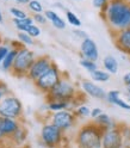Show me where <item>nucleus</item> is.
Instances as JSON below:
<instances>
[{"instance_id":"nucleus-7","label":"nucleus","mask_w":130,"mask_h":148,"mask_svg":"<svg viewBox=\"0 0 130 148\" xmlns=\"http://www.w3.org/2000/svg\"><path fill=\"white\" fill-rule=\"evenodd\" d=\"M0 116L21 119L23 116V103L19 98L8 93L0 101Z\"/></svg>"},{"instance_id":"nucleus-24","label":"nucleus","mask_w":130,"mask_h":148,"mask_svg":"<svg viewBox=\"0 0 130 148\" xmlns=\"http://www.w3.org/2000/svg\"><path fill=\"white\" fill-rule=\"evenodd\" d=\"M64 13H66V21L68 22V24H70L72 26L74 27H80L81 26V21H80V18L69 10H66L64 11Z\"/></svg>"},{"instance_id":"nucleus-5","label":"nucleus","mask_w":130,"mask_h":148,"mask_svg":"<svg viewBox=\"0 0 130 148\" xmlns=\"http://www.w3.org/2000/svg\"><path fill=\"white\" fill-rule=\"evenodd\" d=\"M37 56L35 53L29 48L23 47L18 49L13 67L11 69V74L16 78H26Z\"/></svg>"},{"instance_id":"nucleus-3","label":"nucleus","mask_w":130,"mask_h":148,"mask_svg":"<svg viewBox=\"0 0 130 148\" xmlns=\"http://www.w3.org/2000/svg\"><path fill=\"white\" fill-rule=\"evenodd\" d=\"M80 93L77 85L69 79L66 73L63 74L62 79L55 85L51 91L47 96V100L55 99V100H63V101H74L77 99L78 95Z\"/></svg>"},{"instance_id":"nucleus-22","label":"nucleus","mask_w":130,"mask_h":148,"mask_svg":"<svg viewBox=\"0 0 130 148\" xmlns=\"http://www.w3.org/2000/svg\"><path fill=\"white\" fill-rule=\"evenodd\" d=\"M31 24H35L32 17H29V16H27V17L23 18V19L13 18V25L16 26V29H17L18 31H24V32H26L27 26L31 25Z\"/></svg>"},{"instance_id":"nucleus-47","label":"nucleus","mask_w":130,"mask_h":148,"mask_svg":"<svg viewBox=\"0 0 130 148\" xmlns=\"http://www.w3.org/2000/svg\"><path fill=\"white\" fill-rule=\"evenodd\" d=\"M4 1H7V0H4Z\"/></svg>"},{"instance_id":"nucleus-48","label":"nucleus","mask_w":130,"mask_h":148,"mask_svg":"<svg viewBox=\"0 0 130 148\" xmlns=\"http://www.w3.org/2000/svg\"><path fill=\"white\" fill-rule=\"evenodd\" d=\"M62 148H63V147H62Z\"/></svg>"},{"instance_id":"nucleus-15","label":"nucleus","mask_w":130,"mask_h":148,"mask_svg":"<svg viewBox=\"0 0 130 148\" xmlns=\"http://www.w3.org/2000/svg\"><path fill=\"white\" fill-rule=\"evenodd\" d=\"M106 101L111 105H116L123 110L130 111V103L128 100H124L120 97V92L118 90H111L109 92H106V97H105Z\"/></svg>"},{"instance_id":"nucleus-39","label":"nucleus","mask_w":130,"mask_h":148,"mask_svg":"<svg viewBox=\"0 0 130 148\" xmlns=\"http://www.w3.org/2000/svg\"><path fill=\"white\" fill-rule=\"evenodd\" d=\"M54 6H55V7H59V8H62V10H64V11H66V8H64V6H63L61 3H56V4H55Z\"/></svg>"},{"instance_id":"nucleus-21","label":"nucleus","mask_w":130,"mask_h":148,"mask_svg":"<svg viewBox=\"0 0 130 148\" xmlns=\"http://www.w3.org/2000/svg\"><path fill=\"white\" fill-rule=\"evenodd\" d=\"M17 53H18V49L11 48V50L8 51V54L6 55V58H5L4 61L1 62V68H3V71H5V72H11V69H12V67H13V63H14V60H16V56H17Z\"/></svg>"},{"instance_id":"nucleus-1","label":"nucleus","mask_w":130,"mask_h":148,"mask_svg":"<svg viewBox=\"0 0 130 148\" xmlns=\"http://www.w3.org/2000/svg\"><path fill=\"white\" fill-rule=\"evenodd\" d=\"M111 34L130 27V4L127 0H110L107 7L100 12Z\"/></svg>"},{"instance_id":"nucleus-4","label":"nucleus","mask_w":130,"mask_h":148,"mask_svg":"<svg viewBox=\"0 0 130 148\" xmlns=\"http://www.w3.org/2000/svg\"><path fill=\"white\" fill-rule=\"evenodd\" d=\"M64 140V133L59 127L53 124L50 121L43 123L40 133V141L42 146L45 148H62Z\"/></svg>"},{"instance_id":"nucleus-44","label":"nucleus","mask_w":130,"mask_h":148,"mask_svg":"<svg viewBox=\"0 0 130 148\" xmlns=\"http://www.w3.org/2000/svg\"><path fill=\"white\" fill-rule=\"evenodd\" d=\"M128 101H129V103H130V96H128Z\"/></svg>"},{"instance_id":"nucleus-13","label":"nucleus","mask_w":130,"mask_h":148,"mask_svg":"<svg viewBox=\"0 0 130 148\" xmlns=\"http://www.w3.org/2000/svg\"><path fill=\"white\" fill-rule=\"evenodd\" d=\"M81 91L83 92V95H86L88 97H92L94 99H105L106 92L103 87H100L96 81L93 80H82L80 84Z\"/></svg>"},{"instance_id":"nucleus-31","label":"nucleus","mask_w":130,"mask_h":148,"mask_svg":"<svg viewBox=\"0 0 130 148\" xmlns=\"http://www.w3.org/2000/svg\"><path fill=\"white\" fill-rule=\"evenodd\" d=\"M32 18H34V22L38 25H45L48 23V19H47V17H45L44 12L43 13H35L32 16Z\"/></svg>"},{"instance_id":"nucleus-18","label":"nucleus","mask_w":130,"mask_h":148,"mask_svg":"<svg viewBox=\"0 0 130 148\" xmlns=\"http://www.w3.org/2000/svg\"><path fill=\"white\" fill-rule=\"evenodd\" d=\"M93 122L97 125H99L103 130H107V129H112V128L118 127V123L115 121V119L111 116H109L107 114H104V112L100 114L98 117H96L93 119Z\"/></svg>"},{"instance_id":"nucleus-8","label":"nucleus","mask_w":130,"mask_h":148,"mask_svg":"<svg viewBox=\"0 0 130 148\" xmlns=\"http://www.w3.org/2000/svg\"><path fill=\"white\" fill-rule=\"evenodd\" d=\"M78 117L74 114V111L70 109L57 111V112H53L49 115L48 121H50L53 124L59 127L63 133H68L75 127Z\"/></svg>"},{"instance_id":"nucleus-19","label":"nucleus","mask_w":130,"mask_h":148,"mask_svg":"<svg viewBox=\"0 0 130 148\" xmlns=\"http://www.w3.org/2000/svg\"><path fill=\"white\" fill-rule=\"evenodd\" d=\"M44 14L47 17L48 22L51 23V25L57 30H64L66 29V21L63 19L61 16H59L55 11L53 10H47L44 11Z\"/></svg>"},{"instance_id":"nucleus-37","label":"nucleus","mask_w":130,"mask_h":148,"mask_svg":"<svg viewBox=\"0 0 130 148\" xmlns=\"http://www.w3.org/2000/svg\"><path fill=\"white\" fill-rule=\"evenodd\" d=\"M123 82L125 86H130V72L125 73L123 75Z\"/></svg>"},{"instance_id":"nucleus-40","label":"nucleus","mask_w":130,"mask_h":148,"mask_svg":"<svg viewBox=\"0 0 130 148\" xmlns=\"http://www.w3.org/2000/svg\"><path fill=\"white\" fill-rule=\"evenodd\" d=\"M3 22H4V16H3L1 10H0V23H3Z\"/></svg>"},{"instance_id":"nucleus-46","label":"nucleus","mask_w":130,"mask_h":148,"mask_svg":"<svg viewBox=\"0 0 130 148\" xmlns=\"http://www.w3.org/2000/svg\"><path fill=\"white\" fill-rule=\"evenodd\" d=\"M127 1H128V3H129V4H130V0H127Z\"/></svg>"},{"instance_id":"nucleus-30","label":"nucleus","mask_w":130,"mask_h":148,"mask_svg":"<svg viewBox=\"0 0 130 148\" xmlns=\"http://www.w3.org/2000/svg\"><path fill=\"white\" fill-rule=\"evenodd\" d=\"M109 1L110 0H92V5H93V7H96L97 10H99V12H101L107 7Z\"/></svg>"},{"instance_id":"nucleus-41","label":"nucleus","mask_w":130,"mask_h":148,"mask_svg":"<svg viewBox=\"0 0 130 148\" xmlns=\"http://www.w3.org/2000/svg\"><path fill=\"white\" fill-rule=\"evenodd\" d=\"M125 148H130V140L125 141Z\"/></svg>"},{"instance_id":"nucleus-42","label":"nucleus","mask_w":130,"mask_h":148,"mask_svg":"<svg viewBox=\"0 0 130 148\" xmlns=\"http://www.w3.org/2000/svg\"><path fill=\"white\" fill-rule=\"evenodd\" d=\"M127 95L130 96V86H127Z\"/></svg>"},{"instance_id":"nucleus-25","label":"nucleus","mask_w":130,"mask_h":148,"mask_svg":"<svg viewBox=\"0 0 130 148\" xmlns=\"http://www.w3.org/2000/svg\"><path fill=\"white\" fill-rule=\"evenodd\" d=\"M17 37H18V41H19L23 45H25V47H31V45L35 44V40L27 32L19 31V32H18V36Z\"/></svg>"},{"instance_id":"nucleus-29","label":"nucleus","mask_w":130,"mask_h":148,"mask_svg":"<svg viewBox=\"0 0 130 148\" xmlns=\"http://www.w3.org/2000/svg\"><path fill=\"white\" fill-rule=\"evenodd\" d=\"M26 32L29 34L32 38H36V37H38L41 35V29H40V26L38 25H36V24H31L27 26V30Z\"/></svg>"},{"instance_id":"nucleus-14","label":"nucleus","mask_w":130,"mask_h":148,"mask_svg":"<svg viewBox=\"0 0 130 148\" xmlns=\"http://www.w3.org/2000/svg\"><path fill=\"white\" fill-rule=\"evenodd\" d=\"M80 55L82 59H88L92 61H98L99 59V50L97 43L91 40L90 37L82 40L80 43Z\"/></svg>"},{"instance_id":"nucleus-23","label":"nucleus","mask_w":130,"mask_h":148,"mask_svg":"<svg viewBox=\"0 0 130 148\" xmlns=\"http://www.w3.org/2000/svg\"><path fill=\"white\" fill-rule=\"evenodd\" d=\"M110 75L111 74L109 72H106L105 69H99V68L91 73L92 80L96 82H107L110 80Z\"/></svg>"},{"instance_id":"nucleus-17","label":"nucleus","mask_w":130,"mask_h":148,"mask_svg":"<svg viewBox=\"0 0 130 148\" xmlns=\"http://www.w3.org/2000/svg\"><path fill=\"white\" fill-rule=\"evenodd\" d=\"M74 104L72 101H63V100H55V99H50L47 100V104L44 105L45 111L48 112H57V111H62V110H67V109H73Z\"/></svg>"},{"instance_id":"nucleus-20","label":"nucleus","mask_w":130,"mask_h":148,"mask_svg":"<svg viewBox=\"0 0 130 148\" xmlns=\"http://www.w3.org/2000/svg\"><path fill=\"white\" fill-rule=\"evenodd\" d=\"M103 67L110 74H116L119 69V63L115 56H112V55H106L103 59Z\"/></svg>"},{"instance_id":"nucleus-28","label":"nucleus","mask_w":130,"mask_h":148,"mask_svg":"<svg viewBox=\"0 0 130 148\" xmlns=\"http://www.w3.org/2000/svg\"><path fill=\"white\" fill-rule=\"evenodd\" d=\"M27 7L29 10L35 14V13H43L44 12V8L43 5L41 4L40 0H30L29 4H27Z\"/></svg>"},{"instance_id":"nucleus-11","label":"nucleus","mask_w":130,"mask_h":148,"mask_svg":"<svg viewBox=\"0 0 130 148\" xmlns=\"http://www.w3.org/2000/svg\"><path fill=\"white\" fill-rule=\"evenodd\" d=\"M22 123L19 119L14 118H7L0 116V142H6L10 140L11 135L17 130V128Z\"/></svg>"},{"instance_id":"nucleus-6","label":"nucleus","mask_w":130,"mask_h":148,"mask_svg":"<svg viewBox=\"0 0 130 148\" xmlns=\"http://www.w3.org/2000/svg\"><path fill=\"white\" fill-rule=\"evenodd\" d=\"M63 74L64 73L61 72V69L56 66V64L53 63V66L45 72L41 78L37 79L34 84H35L36 88L38 91H41L42 93L48 95L51 91V88L62 79Z\"/></svg>"},{"instance_id":"nucleus-34","label":"nucleus","mask_w":130,"mask_h":148,"mask_svg":"<svg viewBox=\"0 0 130 148\" xmlns=\"http://www.w3.org/2000/svg\"><path fill=\"white\" fill-rule=\"evenodd\" d=\"M8 93H10V91H8L7 85L5 84V82L0 81V101H1V100H3V98H4L5 96H7Z\"/></svg>"},{"instance_id":"nucleus-38","label":"nucleus","mask_w":130,"mask_h":148,"mask_svg":"<svg viewBox=\"0 0 130 148\" xmlns=\"http://www.w3.org/2000/svg\"><path fill=\"white\" fill-rule=\"evenodd\" d=\"M16 3H18V4H23V5H27L29 4V1L30 0H14Z\"/></svg>"},{"instance_id":"nucleus-26","label":"nucleus","mask_w":130,"mask_h":148,"mask_svg":"<svg viewBox=\"0 0 130 148\" xmlns=\"http://www.w3.org/2000/svg\"><path fill=\"white\" fill-rule=\"evenodd\" d=\"M73 111H74V114H75V116L78 118H86V117H88L91 115L90 108L87 105H85V104H79Z\"/></svg>"},{"instance_id":"nucleus-27","label":"nucleus","mask_w":130,"mask_h":148,"mask_svg":"<svg viewBox=\"0 0 130 148\" xmlns=\"http://www.w3.org/2000/svg\"><path fill=\"white\" fill-rule=\"evenodd\" d=\"M80 66L85 71H87L90 74L92 72H94L96 69H98L97 61H92V60H88V59H81L80 60Z\"/></svg>"},{"instance_id":"nucleus-16","label":"nucleus","mask_w":130,"mask_h":148,"mask_svg":"<svg viewBox=\"0 0 130 148\" xmlns=\"http://www.w3.org/2000/svg\"><path fill=\"white\" fill-rule=\"evenodd\" d=\"M26 140H27V129L23 124L18 127L17 130L10 137L11 145L14 147H18V148H22L26 143Z\"/></svg>"},{"instance_id":"nucleus-32","label":"nucleus","mask_w":130,"mask_h":148,"mask_svg":"<svg viewBox=\"0 0 130 148\" xmlns=\"http://www.w3.org/2000/svg\"><path fill=\"white\" fill-rule=\"evenodd\" d=\"M10 13L13 16V18H18V19H23V18L27 17L25 11L21 10V8H18V7H11L10 8Z\"/></svg>"},{"instance_id":"nucleus-10","label":"nucleus","mask_w":130,"mask_h":148,"mask_svg":"<svg viewBox=\"0 0 130 148\" xmlns=\"http://www.w3.org/2000/svg\"><path fill=\"white\" fill-rule=\"evenodd\" d=\"M53 60L50 59V56L48 55H41V56H37L32 63V66L27 73V79H30L31 81H36L38 78H41L43 74L47 72L51 66H53Z\"/></svg>"},{"instance_id":"nucleus-35","label":"nucleus","mask_w":130,"mask_h":148,"mask_svg":"<svg viewBox=\"0 0 130 148\" xmlns=\"http://www.w3.org/2000/svg\"><path fill=\"white\" fill-rule=\"evenodd\" d=\"M73 36L74 37H77L78 40H85V38H87V34L83 31V30H80V29H75V30H73Z\"/></svg>"},{"instance_id":"nucleus-33","label":"nucleus","mask_w":130,"mask_h":148,"mask_svg":"<svg viewBox=\"0 0 130 148\" xmlns=\"http://www.w3.org/2000/svg\"><path fill=\"white\" fill-rule=\"evenodd\" d=\"M10 50H11V47L8 44H5V43L0 44V64H1V62L4 61V59L6 58V55Z\"/></svg>"},{"instance_id":"nucleus-12","label":"nucleus","mask_w":130,"mask_h":148,"mask_svg":"<svg viewBox=\"0 0 130 148\" xmlns=\"http://www.w3.org/2000/svg\"><path fill=\"white\" fill-rule=\"evenodd\" d=\"M111 36H112L117 49L120 53L130 56V27L114 32V34H111Z\"/></svg>"},{"instance_id":"nucleus-43","label":"nucleus","mask_w":130,"mask_h":148,"mask_svg":"<svg viewBox=\"0 0 130 148\" xmlns=\"http://www.w3.org/2000/svg\"><path fill=\"white\" fill-rule=\"evenodd\" d=\"M3 43V40H1V36H0V44H1Z\"/></svg>"},{"instance_id":"nucleus-45","label":"nucleus","mask_w":130,"mask_h":148,"mask_svg":"<svg viewBox=\"0 0 130 148\" xmlns=\"http://www.w3.org/2000/svg\"><path fill=\"white\" fill-rule=\"evenodd\" d=\"M75 1H82V0H75Z\"/></svg>"},{"instance_id":"nucleus-2","label":"nucleus","mask_w":130,"mask_h":148,"mask_svg":"<svg viewBox=\"0 0 130 148\" xmlns=\"http://www.w3.org/2000/svg\"><path fill=\"white\" fill-rule=\"evenodd\" d=\"M104 130L94 122L81 125L75 134V145L78 148H103Z\"/></svg>"},{"instance_id":"nucleus-9","label":"nucleus","mask_w":130,"mask_h":148,"mask_svg":"<svg viewBox=\"0 0 130 148\" xmlns=\"http://www.w3.org/2000/svg\"><path fill=\"white\" fill-rule=\"evenodd\" d=\"M103 148H125V138L123 136L120 125L107 129L103 133Z\"/></svg>"},{"instance_id":"nucleus-36","label":"nucleus","mask_w":130,"mask_h":148,"mask_svg":"<svg viewBox=\"0 0 130 148\" xmlns=\"http://www.w3.org/2000/svg\"><path fill=\"white\" fill-rule=\"evenodd\" d=\"M100 114H103V111H101V109H99V108H94V109H92L91 110V115H90V117H92V118H96V117H98Z\"/></svg>"}]
</instances>
